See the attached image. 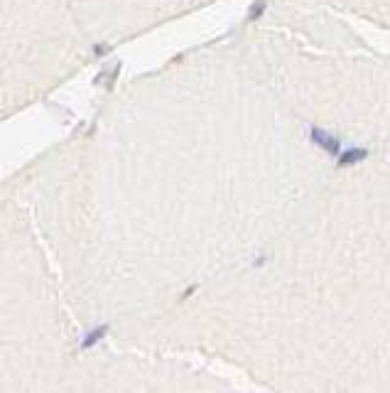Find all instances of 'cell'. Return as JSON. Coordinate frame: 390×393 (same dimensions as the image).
<instances>
[{
    "label": "cell",
    "instance_id": "3957f363",
    "mask_svg": "<svg viewBox=\"0 0 390 393\" xmlns=\"http://www.w3.org/2000/svg\"><path fill=\"white\" fill-rule=\"evenodd\" d=\"M358 157H366V150H351V152H346L344 160H341V165H351V162H356Z\"/></svg>",
    "mask_w": 390,
    "mask_h": 393
},
{
    "label": "cell",
    "instance_id": "7a4b0ae2",
    "mask_svg": "<svg viewBox=\"0 0 390 393\" xmlns=\"http://www.w3.org/2000/svg\"><path fill=\"white\" fill-rule=\"evenodd\" d=\"M106 329H108V327L103 324V327H98V329H93V332H89V337H86L84 342H81V347H84V349H91L93 344H96L98 339H101L103 334H106Z\"/></svg>",
    "mask_w": 390,
    "mask_h": 393
},
{
    "label": "cell",
    "instance_id": "277c9868",
    "mask_svg": "<svg viewBox=\"0 0 390 393\" xmlns=\"http://www.w3.org/2000/svg\"><path fill=\"white\" fill-rule=\"evenodd\" d=\"M263 10H265V3H258V5H253L250 8V15H248V20H255L263 15Z\"/></svg>",
    "mask_w": 390,
    "mask_h": 393
},
{
    "label": "cell",
    "instance_id": "6da1fadb",
    "mask_svg": "<svg viewBox=\"0 0 390 393\" xmlns=\"http://www.w3.org/2000/svg\"><path fill=\"white\" fill-rule=\"evenodd\" d=\"M314 138H319L316 143H319V145H324V148L329 150V152H336V150H339V143H336L332 135H324L321 131H314Z\"/></svg>",
    "mask_w": 390,
    "mask_h": 393
}]
</instances>
